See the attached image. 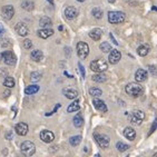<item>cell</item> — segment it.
Segmentation results:
<instances>
[{"label":"cell","instance_id":"obj_34","mask_svg":"<svg viewBox=\"0 0 157 157\" xmlns=\"http://www.w3.org/2000/svg\"><path fill=\"white\" fill-rule=\"evenodd\" d=\"M91 13H93V16H94L96 19H100L103 17V11H101L99 8H94L93 11H91Z\"/></svg>","mask_w":157,"mask_h":157},{"label":"cell","instance_id":"obj_32","mask_svg":"<svg viewBox=\"0 0 157 157\" xmlns=\"http://www.w3.org/2000/svg\"><path fill=\"white\" fill-rule=\"evenodd\" d=\"M3 85L8 88H13L15 87V80H13L12 77H7V78L5 79V82H3Z\"/></svg>","mask_w":157,"mask_h":157},{"label":"cell","instance_id":"obj_42","mask_svg":"<svg viewBox=\"0 0 157 157\" xmlns=\"http://www.w3.org/2000/svg\"><path fill=\"white\" fill-rule=\"evenodd\" d=\"M3 35H5V28L0 25V38H1V37H3Z\"/></svg>","mask_w":157,"mask_h":157},{"label":"cell","instance_id":"obj_22","mask_svg":"<svg viewBox=\"0 0 157 157\" xmlns=\"http://www.w3.org/2000/svg\"><path fill=\"white\" fill-rule=\"evenodd\" d=\"M149 50H151L149 46H147V45H140L138 48H137V54H138L139 56L144 57V56H146V55L149 52Z\"/></svg>","mask_w":157,"mask_h":157},{"label":"cell","instance_id":"obj_45","mask_svg":"<svg viewBox=\"0 0 157 157\" xmlns=\"http://www.w3.org/2000/svg\"><path fill=\"white\" fill-rule=\"evenodd\" d=\"M77 1H79V2H84L85 0H77Z\"/></svg>","mask_w":157,"mask_h":157},{"label":"cell","instance_id":"obj_35","mask_svg":"<svg viewBox=\"0 0 157 157\" xmlns=\"http://www.w3.org/2000/svg\"><path fill=\"white\" fill-rule=\"evenodd\" d=\"M41 76H42L41 74L38 73V71H33L30 75V79L33 82H39L40 79H41Z\"/></svg>","mask_w":157,"mask_h":157},{"label":"cell","instance_id":"obj_12","mask_svg":"<svg viewBox=\"0 0 157 157\" xmlns=\"http://www.w3.org/2000/svg\"><path fill=\"white\" fill-rule=\"evenodd\" d=\"M15 130L18 135L25 136V135H27V133H28V125L25 124V123H19V124L16 125Z\"/></svg>","mask_w":157,"mask_h":157},{"label":"cell","instance_id":"obj_14","mask_svg":"<svg viewBox=\"0 0 157 157\" xmlns=\"http://www.w3.org/2000/svg\"><path fill=\"white\" fill-rule=\"evenodd\" d=\"M93 105H94V107L97 109V110H99V112H103V113H106L107 110H108V108H107V106H106V104L104 103L103 100L100 99H94L93 100Z\"/></svg>","mask_w":157,"mask_h":157},{"label":"cell","instance_id":"obj_13","mask_svg":"<svg viewBox=\"0 0 157 157\" xmlns=\"http://www.w3.org/2000/svg\"><path fill=\"white\" fill-rule=\"evenodd\" d=\"M65 16H66L67 19L71 20V19H75L78 16V11L74 7H67L66 9H65Z\"/></svg>","mask_w":157,"mask_h":157},{"label":"cell","instance_id":"obj_1","mask_svg":"<svg viewBox=\"0 0 157 157\" xmlns=\"http://www.w3.org/2000/svg\"><path fill=\"white\" fill-rule=\"evenodd\" d=\"M125 91L130 96L138 97L143 94L144 89H143V86H140L139 82H130L125 87Z\"/></svg>","mask_w":157,"mask_h":157},{"label":"cell","instance_id":"obj_19","mask_svg":"<svg viewBox=\"0 0 157 157\" xmlns=\"http://www.w3.org/2000/svg\"><path fill=\"white\" fill-rule=\"evenodd\" d=\"M101 35H103V31H101V29H99V28H95V29H93V30L89 33V37H90L91 39L96 40V41L101 38Z\"/></svg>","mask_w":157,"mask_h":157},{"label":"cell","instance_id":"obj_27","mask_svg":"<svg viewBox=\"0 0 157 157\" xmlns=\"http://www.w3.org/2000/svg\"><path fill=\"white\" fill-rule=\"evenodd\" d=\"M128 118H129L130 123H132V124H133V125H135V126H139V125L142 124V121H143L142 119H140V118L137 117V116L135 115L134 113H133V114H130L129 117H128Z\"/></svg>","mask_w":157,"mask_h":157},{"label":"cell","instance_id":"obj_15","mask_svg":"<svg viewBox=\"0 0 157 157\" xmlns=\"http://www.w3.org/2000/svg\"><path fill=\"white\" fill-rule=\"evenodd\" d=\"M148 77V74L145 69H138L135 74V79H136V82H146V79Z\"/></svg>","mask_w":157,"mask_h":157},{"label":"cell","instance_id":"obj_36","mask_svg":"<svg viewBox=\"0 0 157 157\" xmlns=\"http://www.w3.org/2000/svg\"><path fill=\"white\" fill-rule=\"evenodd\" d=\"M24 47L26 49H30L31 47H33V42H31V40L29 39H25L24 40Z\"/></svg>","mask_w":157,"mask_h":157},{"label":"cell","instance_id":"obj_20","mask_svg":"<svg viewBox=\"0 0 157 157\" xmlns=\"http://www.w3.org/2000/svg\"><path fill=\"white\" fill-rule=\"evenodd\" d=\"M30 57L31 59H33V61H40L44 58V54H42L41 50H38V49H36V50H33L30 54Z\"/></svg>","mask_w":157,"mask_h":157},{"label":"cell","instance_id":"obj_30","mask_svg":"<svg viewBox=\"0 0 157 157\" xmlns=\"http://www.w3.org/2000/svg\"><path fill=\"white\" fill-rule=\"evenodd\" d=\"M116 148L118 149V151L123 153V151H126L127 149L129 148V146L127 145V144H125V143H123V142H118L117 144H116Z\"/></svg>","mask_w":157,"mask_h":157},{"label":"cell","instance_id":"obj_5","mask_svg":"<svg viewBox=\"0 0 157 157\" xmlns=\"http://www.w3.org/2000/svg\"><path fill=\"white\" fill-rule=\"evenodd\" d=\"M77 54H78V57L80 59H85L89 54V46L86 42L79 41L77 44Z\"/></svg>","mask_w":157,"mask_h":157},{"label":"cell","instance_id":"obj_6","mask_svg":"<svg viewBox=\"0 0 157 157\" xmlns=\"http://www.w3.org/2000/svg\"><path fill=\"white\" fill-rule=\"evenodd\" d=\"M94 138L97 142V144L101 148H107L109 146V142L110 139L107 135H103V134H94Z\"/></svg>","mask_w":157,"mask_h":157},{"label":"cell","instance_id":"obj_37","mask_svg":"<svg viewBox=\"0 0 157 157\" xmlns=\"http://www.w3.org/2000/svg\"><path fill=\"white\" fill-rule=\"evenodd\" d=\"M134 114H135V115H136L138 118H140L142 121H144V118H145V114H144L142 110H135V112H134Z\"/></svg>","mask_w":157,"mask_h":157},{"label":"cell","instance_id":"obj_31","mask_svg":"<svg viewBox=\"0 0 157 157\" xmlns=\"http://www.w3.org/2000/svg\"><path fill=\"white\" fill-rule=\"evenodd\" d=\"M89 95H91L93 97H99L103 95V91L100 90L99 88H90L89 89Z\"/></svg>","mask_w":157,"mask_h":157},{"label":"cell","instance_id":"obj_21","mask_svg":"<svg viewBox=\"0 0 157 157\" xmlns=\"http://www.w3.org/2000/svg\"><path fill=\"white\" fill-rule=\"evenodd\" d=\"M91 79L96 82H105L107 80V76L103 73H97L91 77Z\"/></svg>","mask_w":157,"mask_h":157},{"label":"cell","instance_id":"obj_25","mask_svg":"<svg viewBox=\"0 0 157 157\" xmlns=\"http://www.w3.org/2000/svg\"><path fill=\"white\" fill-rule=\"evenodd\" d=\"M38 90H39V86L31 85V86H28V87L25 89V93H26V95H33V94H36Z\"/></svg>","mask_w":157,"mask_h":157},{"label":"cell","instance_id":"obj_4","mask_svg":"<svg viewBox=\"0 0 157 157\" xmlns=\"http://www.w3.org/2000/svg\"><path fill=\"white\" fill-rule=\"evenodd\" d=\"M20 149H21V153L24 155H26V156H31V155H33L35 151H36V146H35L33 143L29 142V140H26V142H24L21 144Z\"/></svg>","mask_w":157,"mask_h":157},{"label":"cell","instance_id":"obj_10","mask_svg":"<svg viewBox=\"0 0 157 157\" xmlns=\"http://www.w3.org/2000/svg\"><path fill=\"white\" fill-rule=\"evenodd\" d=\"M16 33H18L19 36L25 37L29 33V29H28V27L24 24V22H18L17 26H16Z\"/></svg>","mask_w":157,"mask_h":157},{"label":"cell","instance_id":"obj_40","mask_svg":"<svg viewBox=\"0 0 157 157\" xmlns=\"http://www.w3.org/2000/svg\"><path fill=\"white\" fill-rule=\"evenodd\" d=\"M59 107H60V104H57V106H56V107H55V109L54 110H52V113H47V114H46V116H49V115H52V114H54L55 112H56V110H57L58 108H59Z\"/></svg>","mask_w":157,"mask_h":157},{"label":"cell","instance_id":"obj_8","mask_svg":"<svg viewBox=\"0 0 157 157\" xmlns=\"http://www.w3.org/2000/svg\"><path fill=\"white\" fill-rule=\"evenodd\" d=\"M121 59V54L119 50L117 49H112V52H109V56H108V61L112 65H115V63H119V60Z\"/></svg>","mask_w":157,"mask_h":157},{"label":"cell","instance_id":"obj_16","mask_svg":"<svg viewBox=\"0 0 157 157\" xmlns=\"http://www.w3.org/2000/svg\"><path fill=\"white\" fill-rule=\"evenodd\" d=\"M63 94L68 98V99H76L78 97V91L73 89V88H65L63 90Z\"/></svg>","mask_w":157,"mask_h":157},{"label":"cell","instance_id":"obj_23","mask_svg":"<svg viewBox=\"0 0 157 157\" xmlns=\"http://www.w3.org/2000/svg\"><path fill=\"white\" fill-rule=\"evenodd\" d=\"M74 125H75V127H77V128H79V127H82V125H84V118H82V115L80 113H78V114L74 117Z\"/></svg>","mask_w":157,"mask_h":157},{"label":"cell","instance_id":"obj_3","mask_svg":"<svg viewBox=\"0 0 157 157\" xmlns=\"http://www.w3.org/2000/svg\"><path fill=\"white\" fill-rule=\"evenodd\" d=\"M108 68V63L104 59H95L90 63V69L96 73H104Z\"/></svg>","mask_w":157,"mask_h":157},{"label":"cell","instance_id":"obj_29","mask_svg":"<svg viewBox=\"0 0 157 157\" xmlns=\"http://www.w3.org/2000/svg\"><path fill=\"white\" fill-rule=\"evenodd\" d=\"M99 48L103 52H112V46L109 45L107 41L101 42V44H100V46H99Z\"/></svg>","mask_w":157,"mask_h":157},{"label":"cell","instance_id":"obj_18","mask_svg":"<svg viewBox=\"0 0 157 157\" xmlns=\"http://www.w3.org/2000/svg\"><path fill=\"white\" fill-rule=\"evenodd\" d=\"M124 136L127 139H129V140H134L135 137H136V132L132 127H126L124 130Z\"/></svg>","mask_w":157,"mask_h":157},{"label":"cell","instance_id":"obj_24","mask_svg":"<svg viewBox=\"0 0 157 157\" xmlns=\"http://www.w3.org/2000/svg\"><path fill=\"white\" fill-rule=\"evenodd\" d=\"M39 25L42 28H48L52 25V19L48 18V17H42L39 20Z\"/></svg>","mask_w":157,"mask_h":157},{"label":"cell","instance_id":"obj_33","mask_svg":"<svg viewBox=\"0 0 157 157\" xmlns=\"http://www.w3.org/2000/svg\"><path fill=\"white\" fill-rule=\"evenodd\" d=\"M21 7H22L25 10L30 11V10L33 9V1H24V2L21 3Z\"/></svg>","mask_w":157,"mask_h":157},{"label":"cell","instance_id":"obj_39","mask_svg":"<svg viewBox=\"0 0 157 157\" xmlns=\"http://www.w3.org/2000/svg\"><path fill=\"white\" fill-rule=\"evenodd\" d=\"M78 67H79V70H80V74H82V78H85V75H86V74H85V68H84V66H82V63H78Z\"/></svg>","mask_w":157,"mask_h":157},{"label":"cell","instance_id":"obj_11","mask_svg":"<svg viewBox=\"0 0 157 157\" xmlns=\"http://www.w3.org/2000/svg\"><path fill=\"white\" fill-rule=\"evenodd\" d=\"M40 138L44 143H52L55 139V135L50 130H42L40 133Z\"/></svg>","mask_w":157,"mask_h":157},{"label":"cell","instance_id":"obj_17","mask_svg":"<svg viewBox=\"0 0 157 157\" xmlns=\"http://www.w3.org/2000/svg\"><path fill=\"white\" fill-rule=\"evenodd\" d=\"M52 35H54V30L50 28H42V29L38 30V36L42 39H47L48 37L52 36Z\"/></svg>","mask_w":157,"mask_h":157},{"label":"cell","instance_id":"obj_9","mask_svg":"<svg viewBox=\"0 0 157 157\" xmlns=\"http://www.w3.org/2000/svg\"><path fill=\"white\" fill-rule=\"evenodd\" d=\"M15 15V8L11 6V5H7V6L3 7L2 9V17L6 20H10V19L13 17Z\"/></svg>","mask_w":157,"mask_h":157},{"label":"cell","instance_id":"obj_7","mask_svg":"<svg viewBox=\"0 0 157 157\" xmlns=\"http://www.w3.org/2000/svg\"><path fill=\"white\" fill-rule=\"evenodd\" d=\"M0 58H1L7 65H9V66H12V65L16 63V56L12 54L11 52H3L2 54L0 55Z\"/></svg>","mask_w":157,"mask_h":157},{"label":"cell","instance_id":"obj_43","mask_svg":"<svg viewBox=\"0 0 157 157\" xmlns=\"http://www.w3.org/2000/svg\"><path fill=\"white\" fill-rule=\"evenodd\" d=\"M148 69L151 70L153 74H155V67L154 66H148Z\"/></svg>","mask_w":157,"mask_h":157},{"label":"cell","instance_id":"obj_47","mask_svg":"<svg viewBox=\"0 0 157 157\" xmlns=\"http://www.w3.org/2000/svg\"><path fill=\"white\" fill-rule=\"evenodd\" d=\"M154 157H157V153H156V154H154Z\"/></svg>","mask_w":157,"mask_h":157},{"label":"cell","instance_id":"obj_44","mask_svg":"<svg viewBox=\"0 0 157 157\" xmlns=\"http://www.w3.org/2000/svg\"><path fill=\"white\" fill-rule=\"evenodd\" d=\"M108 2H109V3H115V2H116V0H108Z\"/></svg>","mask_w":157,"mask_h":157},{"label":"cell","instance_id":"obj_41","mask_svg":"<svg viewBox=\"0 0 157 157\" xmlns=\"http://www.w3.org/2000/svg\"><path fill=\"white\" fill-rule=\"evenodd\" d=\"M12 137H13V135H12V132H8V133L6 134V138L8 139V140L12 139Z\"/></svg>","mask_w":157,"mask_h":157},{"label":"cell","instance_id":"obj_38","mask_svg":"<svg viewBox=\"0 0 157 157\" xmlns=\"http://www.w3.org/2000/svg\"><path fill=\"white\" fill-rule=\"evenodd\" d=\"M156 129H157V118L154 121V123H153V125H151V132L148 133V136H149V135H151V134L154 133V132H155V130H156Z\"/></svg>","mask_w":157,"mask_h":157},{"label":"cell","instance_id":"obj_28","mask_svg":"<svg viewBox=\"0 0 157 157\" xmlns=\"http://www.w3.org/2000/svg\"><path fill=\"white\" fill-rule=\"evenodd\" d=\"M69 143H70V145L71 146H78L80 143H82V136H73V137H70L69 139Z\"/></svg>","mask_w":157,"mask_h":157},{"label":"cell","instance_id":"obj_46","mask_svg":"<svg viewBox=\"0 0 157 157\" xmlns=\"http://www.w3.org/2000/svg\"><path fill=\"white\" fill-rule=\"evenodd\" d=\"M153 10H157V8L156 7H153Z\"/></svg>","mask_w":157,"mask_h":157},{"label":"cell","instance_id":"obj_26","mask_svg":"<svg viewBox=\"0 0 157 157\" xmlns=\"http://www.w3.org/2000/svg\"><path fill=\"white\" fill-rule=\"evenodd\" d=\"M80 108V106H79V101L78 100H75L74 103H71L69 106H68V108H67V112L68 113H75L77 110H79Z\"/></svg>","mask_w":157,"mask_h":157},{"label":"cell","instance_id":"obj_2","mask_svg":"<svg viewBox=\"0 0 157 157\" xmlns=\"http://www.w3.org/2000/svg\"><path fill=\"white\" fill-rule=\"evenodd\" d=\"M125 16L124 12L121 11H109L108 12V21L110 24L117 25V24H123L125 21Z\"/></svg>","mask_w":157,"mask_h":157}]
</instances>
